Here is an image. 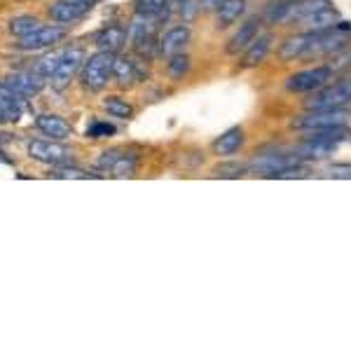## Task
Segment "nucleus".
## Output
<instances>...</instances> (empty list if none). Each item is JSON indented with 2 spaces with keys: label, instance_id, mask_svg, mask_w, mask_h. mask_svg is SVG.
<instances>
[{
  "label": "nucleus",
  "instance_id": "nucleus-1",
  "mask_svg": "<svg viewBox=\"0 0 351 351\" xmlns=\"http://www.w3.org/2000/svg\"><path fill=\"white\" fill-rule=\"evenodd\" d=\"M351 104V75L328 82L319 92H311V99L304 101V110L321 108H349Z\"/></svg>",
  "mask_w": 351,
  "mask_h": 351
},
{
  "label": "nucleus",
  "instance_id": "nucleus-2",
  "mask_svg": "<svg viewBox=\"0 0 351 351\" xmlns=\"http://www.w3.org/2000/svg\"><path fill=\"white\" fill-rule=\"evenodd\" d=\"M349 108H321V110H304L298 120H293V127L298 132H316V129H332L349 124Z\"/></svg>",
  "mask_w": 351,
  "mask_h": 351
},
{
  "label": "nucleus",
  "instance_id": "nucleus-3",
  "mask_svg": "<svg viewBox=\"0 0 351 351\" xmlns=\"http://www.w3.org/2000/svg\"><path fill=\"white\" fill-rule=\"evenodd\" d=\"M332 80H335V68L324 64V66L304 68V71L293 73L286 80V89L291 94H311V92H319L321 87H326Z\"/></svg>",
  "mask_w": 351,
  "mask_h": 351
},
{
  "label": "nucleus",
  "instance_id": "nucleus-4",
  "mask_svg": "<svg viewBox=\"0 0 351 351\" xmlns=\"http://www.w3.org/2000/svg\"><path fill=\"white\" fill-rule=\"evenodd\" d=\"M112 61H115V54H110V52H96L94 56H89V59L84 61L80 80L87 92H101V89L110 82Z\"/></svg>",
  "mask_w": 351,
  "mask_h": 351
},
{
  "label": "nucleus",
  "instance_id": "nucleus-5",
  "mask_svg": "<svg viewBox=\"0 0 351 351\" xmlns=\"http://www.w3.org/2000/svg\"><path fill=\"white\" fill-rule=\"evenodd\" d=\"M300 164H304V160L295 150L293 152H269V155L256 157V160L248 164V169H251L253 173H260L263 178H269L271 173L284 171V169H291V167H300Z\"/></svg>",
  "mask_w": 351,
  "mask_h": 351
},
{
  "label": "nucleus",
  "instance_id": "nucleus-6",
  "mask_svg": "<svg viewBox=\"0 0 351 351\" xmlns=\"http://www.w3.org/2000/svg\"><path fill=\"white\" fill-rule=\"evenodd\" d=\"M28 155L38 162L52 164V167H61V164L73 162V150L66 145L52 143V141H31L28 143Z\"/></svg>",
  "mask_w": 351,
  "mask_h": 351
},
{
  "label": "nucleus",
  "instance_id": "nucleus-7",
  "mask_svg": "<svg viewBox=\"0 0 351 351\" xmlns=\"http://www.w3.org/2000/svg\"><path fill=\"white\" fill-rule=\"evenodd\" d=\"M66 38V28L64 26H40L38 31L28 33V36L19 38V49L24 52H38V49L52 47V45L61 43Z\"/></svg>",
  "mask_w": 351,
  "mask_h": 351
},
{
  "label": "nucleus",
  "instance_id": "nucleus-8",
  "mask_svg": "<svg viewBox=\"0 0 351 351\" xmlns=\"http://www.w3.org/2000/svg\"><path fill=\"white\" fill-rule=\"evenodd\" d=\"M84 61V52L82 49H66L64 52V59H61V64L56 66V71L52 73V77H49V84H52L54 89H66L68 84H71V80L75 77L77 68L82 66Z\"/></svg>",
  "mask_w": 351,
  "mask_h": 351
},
{
  "label": "nucleus",
  "instance_id": "nucleus-9",
  "mask_svg": "<svg viewBox=\"0 0 351 351\" xmlns=\"http://www.w3.org/2000/svg\"><path fill=\"white\" fill-rule=\"evenodd\" d=\"M260 31H263V16H251V19H246L243 24H239L234 33H232V38L225 45V52L237 56L239 52L248 47L256 38L260 36Z\"/></svg>",
  "mask_w": 351,
  "mask_h": 351
},
{
  "label": "nucleus",
  "instance_id": "nucleus-10",
  "mask_svg": "<svg viewBox=\"0 0 351 351\" xmlns=\"http://www.w3.org/2000/svg\"><path fill=\"white\" fill-rule=\"evenodd\" d=\"M321 31H302L298 36H291L281 43L279 47V59L281 61H295V59H307L311 45L316 43Z\"/></svg>",
  "mask_w": 351,
  "mask_h": 351
},
{
  "label": "nucleus",
  "instance_id": "nucleus-11",
  "mask_svg": "<svg viewBox=\"0 0 351 351\" xmlns=\"http://www.w3.org/2000/svg\"><path fill=\"white\" fill-rule=\"evenodd\" d=\"M127 40H129V28H124L122 24H108L106 28H101L94 38L99 52H110V54L120 52L124 45H127Z\"/></svg>",
  "mask_w": 351,
  "mask_h": 351
},
{
  "label": "nucleus",
  "instance_id": "nucleus-12",
  "mask_svg": "<svg viewBox=\"0 0 351 351\" xmlns=\"http://www.w3.org/2000/svg\"><path fill=\"white\" fill-rule=\"evenodd\" d=\"M271 45H274V36H271V33H260L256 40H253V43L248 45V47L241 52V64H239V68H243V71H246V68H256V66H260L265 59H267Z\"/></svg>",
  "mask_w": 351,
  "mask_h": 351
},
{
  "label": "nucleus",
  "instance_id": "nucleus-13",
  "mask_svg": "<svg viewBox=\"0 0 351 351\" xmlns=\"http://www.w3.org/2000/svg\"><path fill=\"white\" fill-rule=\"evenodd\" d=\"M94 5L89 3H73V0H59L49 8V16L59 24H75V21L84 19Z\"/></svg>",
  "mask_w": 351,
  "mask_h": 351
},
{
  "label": "nucleus",
  "instance_id": "nucleus-14",
  "mask_svg": "<svg viewBox=\"0 0 351 351\" xmlns=\"http://www.w3.org/2000/svg\"><path fill=\"white\" fill-rule=\"evenodd\" d=\"M5 82H8L14 92L24 94L26 99L28 96L40 94L45 87V77L36 71V68H33V71H24V73H12V75L5 77Z\"/></svg>",
  "mask_w": 351,
  "mask_h": 351
},
{
  "label": "nucleus",
  "instance_id": "nucleus-15",
  "mask_svg": "<svg viewBox=\"0 0 351 351\" xmlns=\"http://www.w3.org/2000/svg\"><path fill=\"white\" fill-rule=\"evenodd\" d=\"M190 38H192V33H190L188 26L169 28L160 40V54L167 56V59L169 56H176V54H183L185 47H188V43H190Z\"/></svg>",
  "mask_w": 351,
  "mask_h": 351
},
{
  "label": "nucleus",
  "instance_id": "nucleus-16",
  "mask_svg": "<svg viewBox=\"0 0 351 351\" xmlns=\"http://www.w3.org/2000/svg\"><path fill=\"white\" fill-rule=\"evenodd\" d=\"M0 110L8 115L10 122H19L26 110V96L14 92L8 82H0Z\"/></svg>",
  "mask_w": 351,
  "mask_h": 351
},
{
  "label": "nucleus",
  "instance_id": "nucleus-17",
  "mask_svg": "<svg viewBox=\"0 0 351 351\" xmlns=\"http://www.w3.org/2000/svg\"><path fill=\"white\" fill-rule=\"evenodd\" d=\"M298 3L300 0H269V3L265 5L263 14H260L263 16V24L274 26V24H286V21H291V14Z\"/></svg>",
  "mask_w": 351,
  "mask_h": 351
},
{
  "label": "nucleus",
  "instance_id": "nucleus-18",
  "mask_svg": "<svg viewBox=\"0 0 351 351\" xmlns=\"http://www.w3.org/2000/svg\"><path fill=\"white\" fill-rule=\"evenodd\" d=\"M246 12V0H220L216 5V28H228Z\"/></svg>",
  "mask_w": 351,
  "mask_h": 351
},
{
  "label": "nucleus",
  "instance_id": "nucleus-19",
  "mask_svg": "<svg viewBox=\"0 0 351 351\" xmlns=\"http://www.w3.org/2000/svg\"><path fill=\"white\" fill-rule=\"evenodd\" d=\"M339 12L335 8H326V10H319V12L304 16V19H300L298 24L304 28V31H330V28H335L339 24Z\"/></svg>",
  "mask_w": 351,
  "mask_h": 351
},
{
  "label": "nucleus",
  "instance_id": "nucleus-20",
  "mask_svg": "<svg viewBox=\"0 0 351 351\" xmlns=\"http://www.w3.org/2000/svg\"><path fill=\"white\" fill-rule=\"evenodd\" d=\"M36 127L40 129L45 136H52V138H56V141H64L71 136V124H68L64 117L52 115V112H43V115H38Z\"/></svg>",
  "mask_w": 351,
  "mask_h": 351
},
{
  "label": "nucleus",
  "instance_id": "nucleus-21",
  "mask_svg": "<svg viewBox=\"0 0 351 351\" xmlns=\"http://www.w3.org/2000/svg\"><path fill=\"white\" fill-rule=\"evenodd\" d=\"M337 150V143L330 141H319V138H302V143L298 145L295 152L302 160H326Z\"/></svg>",
  "mask_w": 351,
  "mask_h": 351
},
{
  "label": "nucleus",
  "instance_id": "nucleus-22",
  "mask_svg": "<svg viewBox=\"0 0 351 351\" xmlns=\"http://www.w3.org/2000/svg\"><path fill=\"white\" fill-rule=\"evenodd\" d=\"M243 141H246L243 129L241 127H232L223 136H220L216 143H213V152H216L218 157H232V155H237V152L241 150Z\"/></svg>",
  "mask_w": 351,
  "mask_h": 351
},
{
  "label": "nucleus",
  "instance_id": "nucleus-23",
  "mask_svg": "<svg viewBox=\"0 0 351 351\" xmlns=\"http://www.w3.org/2000/svg\"><path fill=\"white\" fill-rule=\"evenodd\" d=\"M112 77L117 80V84L129 87V84H134L141 77L138 64L134 59H129V56H115V61H112Z\"/></svg>",
  "mask_w": 351,
  "mask_h": 351
},
{
  "label": "nucleus",
  "instance_id": "nucleus-24",
  "mask_svg": "<svg viewBox=\"0 0 351 351\" xmlns=\"http://www.w3.org/2000/svg\"><path fill=\"white\" fill-rule=\"evenodd\" d=\"M136 167H138V157H136L134 152H122L120 150L108 173L115 176V178H132V176L136 173Z\"/></svg>",
  "mask_w": 351,
  "mask_h": 351
},
{
  "label": "nucleus",
  "instance_id": "nucleus-25",
  "mask_svg": "<svg viewBox=\"0 0 351 351\" xmlns=\"http://www.w3.org/2000/svg\"><path fill=\"white\" fill-rule=\"evenodd\" d=\"M171 8H178V0H136V14L167 16Z\"/></svg>",
  "mask_w": 351,
  "mask_h": 351
},
{
  "label": "nucleus",
  "instance_id": "nucleus-26",
  "mask_svg": "<svg viewBox=\"0 0 351 351\" xmlns=\"http://www.w3.org/2000/svg\"><path fill=\"white\" fill-rule=\"evenodd\" d=\"M326 8H332L330 0H300V3L295 5V10H293V14H291V21H295L298 24L300 19H304V16L319 12V10H326Z\"/></svg>",
  "mask_w": 351,
  "mask_h": 351
},
{
  "label": "nucleus",
  "instance_id": "nucleus-27",
  "mask_svg": "<svg viewBox=\"0 0 351 351\" xmlns=\"http://www.w3.org/2000/svg\"><path fill=\"white\" fill-rule=\"evenodd\" d=\"M104 108L108 110L110 117H117V120H129L134 115V108L122 99V96H108L104 101Z\"/></svg>",
  "mask_w": 351,
  "mask_h": 351
},
{
  "label": "nucleus",
  "instance_id": "nucleus-28",
  "mask_svg": "<svg viewBox=\"0 0 351 351\" xmlns=\"http://www.w3.org/2000/svg\"><path fill=\"white\" fill-rule=\"evenodd\" d=\"M43 24L36 19V16H16V19L10 21V33L16 38H24L28 36V33H33V31H38Z\"/></svg>",
  "mask_w": 351,
  "mask_h": 351
},
{
  "label": "nucleus",
  "instance_id": "nucleus-29",
  "mask_svg": "<svg viewBox=\"0 0 351 351\" xmlns=\"http://www.w3.org/2000/svg\"><path fill=\"white\" fill-rule=\"evenodd\" d=\"M52 178H59V180H66V178H101V173H89L84 171L80 167H71V164H61V167H54V171L49 173Z\"/></svg>",
  "mask_w": 351,
  "mask_h": 351
},
{
  "label": "nucleus",
  "instance_id": "nucleus-30",
  "mask_svg": "<svg viewBox=\"0 0 351 351\" xmlns=\"http://www.w3.org/2000/svg\"><path fill=\"white\" fill-rule=\"evenodd\" d=\"M61 59H64V52H54V54L43 56V59L36 64V71L40 73L45 80H49V77H52V73L56 71V66L61 64Z\"/></svg>",
  "mask_w": 351,
  "mask_h": 351
},
{
  "label": "nucleus",
  "instance_id": "nucleus-31",
  "mask_svg": "<svg viewBox=\"0 0 351 351\" xmlns=\"http://www.w3.org/2000/svg\"><path fill=\"white\" fill-rule=\"evenodd\" d=\"M169 75L173 77V80H180V77L188 73V68H190V61H188V56L185 54H176V56H169Z\"/></svg>",
  "mask_w": 351,
  "mask_h": 351
},
{
  "label": "nucleus",
  "instance_id": "nucleus-32",
  "mask_svg": "<svg viewBox=\"0 0 351 351\" xmlns=\"http://www.w3.org/2000/svg\"><path fill=\"white\" fill-rule=\"evenodd\" d=\"M251 169L243 167V164H220V167L213 171V176H220V178H241L246 176Z\"/></svg>",
  "mask_w": 351,
  "mask_h": 351
},
{
  "label": "nucleus",
  "instance_id": "nucleus-33",
  "mask_svg": "<svg viewBox=\"0 0 351 351\" xmlns=\"http://www.w3.org/2000/svg\"><path fill=\"white\" fill-rule=\"evenodd\" d=\"M115 134V127L108 122H94L92 127L87 129V136L89 138H108V136Z\"/></svg>",
  "mask_w": 351,
  "mask_h": 351
},
{
  "label": "nucleus",
  "instance_id": "nucleus-34",
  "mask_svg": "<svg viewBox=\"0 0 351 351\" xmlns=\"http://www.w3.org/2000/svg\"><path fill=\"white\" fill-rule=\"evenodd\" d=\"M328 176H332V178H351V164H332V167H328Z\"/></svg>",
  "mask_w": 351,
  "mask_h": 351
},
{
  "label": "nucleus",
  "instance_id": "nucleus-35",
  "mask_svg": "<svg viewBox=\"0 0 351 351\" xmlns=\"http://www.w3.org/2000/svg\"><path fill=\"white\" fill-rule=\"evenodd\" d=\"M73 3H89V5H96L99 0H73Z\"/></svg>",
  "mask_w": 351,
  "mask_h": 351
},
{
  "label": "nucleus",
  "instance_id": "nucleus-36",
  "mask_svg": "<svg viewBox=\"0 0 351 351\" xmlns=\"http://www.w3.org/2000/svg\"><path fill=\"white\" fill-rule=\"evenodd\" d=\"M5 122H10V120H8V115H5V112L0 110V124H5Z\"/></svg>",
  "mask_w": 351,
  "mask_h": 351
}]
</instances>
